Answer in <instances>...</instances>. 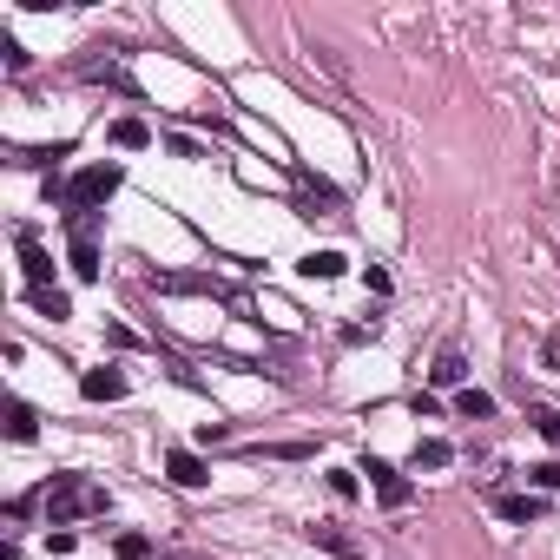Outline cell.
I'll return each instance as SVG.
<instances>
[{"label":"cell","mask_w":560,"mask_h":560,"mask_svg":"<svg viewBox=\"0 0 560 560\" xmlns=\"http://www.w3.org/2000/svg\"><path fill=\"white\" fill-rule=\"evenodd\" d=\"M330 495L336 501H356V475H350V468H330Z\"/></svg>","instance_id":"d4e9b609"},{"label":"cell","mask_w":560,"mask_h":560,"mask_svg":"<svg viewBox=\"0 0 560 560\" xmlns=\"http://www.w3.org/2000/svg\"><path fill=\"white\" fill-rule=\"evenodd\" d=\"M462 376H468L462 350H442V356H435V369H429V383H435V389H455V383H462Z\"/></svg>","instance_id":"ac0fdd59"},{"label":"cell","mask_w":560,"mask_h":560,"mask_svg":"<svg viewBox=\"0 0 560 560\" xmlns=\"http://www.w3.org/2000/svg\"><path fill=\"white\" fill-rule=\"evenodd\" d=\"M297 218H343V192L304 165H297Z\"/></svg>","instance_id":"5b68a950"},{"label":"cell","mask_w":560,"mask_h":560,"mask_svg":"<svg viewBox=\"0 0 560 560\" xmlns=\"http://www.w3.org/2000/svg\"><path fill=\"white\" fill-rule=\"evenodd\" d=\"M112 554H119V560H145V554H152V534L126 528V534H119V541H112Z\"/></svg>","instance_id":"44dd1931"},{"label":"cell","mask_w":560,"mask_h":560,"mask_svg":"<svg viewBox=\"0 0 560 560\" xmlns=\"http://www.w3.org/2000/svg\"><path fill=\"white\" fill-rule=\"evenodd\" d=\"M60 159H73V145H33V152H14V165H27V172H47V165H60Z\"/></svg>","instance_id":"9a60e30c"},{"label":"cell","mask_w":560,"mask_h":560,"mask_svg":"<svg viewBox=\"0 0 560 560\" xmlns=\"http://www.w3.org/2000/svg\"><path fill=\"white\" fill-rule=\"evenodd\" d=\"M80 396L86 402H119V396H126V376H119V369H86V376H80Z\"/></svg>","instance_id":"ba28073f"},{"label":"cell","mask_w":560,"mask_h":560,"mask_svg":"<svg viewBox=\"0 0 560 560\" xmlns=\"http://www.w3.org/2000/svg\"><path fill=\"white\" fill-rule=\"evenodd\" d=\"M528 422L547 435V442H560V409H547V402H528Z\"/></svg>","instance_id":"7402d4cb"},{"label":"cell","mask_w":560,"mask_h":560,"mask_svg":"<svg viewBox=\"0 0 560 560\" xmlns=\"http://www.w3.org/2000/svg\"><path fill=\"white\" fill-rule=\"evenodd\" d=\"M66 264H73V277H80V284H93V277H99V244H93V238H73Z\"/></svg>","instance_id":"7c38bea8"},{"label":"cell","mask_w":560,"mask_h":560,"mask_svg":"<svg viewBox=\"0 0 560 560\" xmlns=\"http://www.w3.org/2000/svg\"><path fill=\"white\" fill-rule=\"evenodd\" d=\"M14 244H20V264H27V290H53V257L40 251V231H33V224H20Z\"/></svg>","instance_id":"8992f818"},{"label":"cell","mask_w":560,"mask_h":560,"mask_svg":"<svg viewBox=\"0 0 560 560\" xmlns=\"http://www.w3.org/2000/svg\"><path fill=\"white\" fill-rule=\"evenodd\" d=\"M145 290H159V297H224L231 304V290L211 271H145Z\"/></svg>","instance_id":"3957f363"},{"label":"cell","mask_w":560,"mask_h":560,"mask_svg":"<svg viewBox=\"0 0 560 560\" xmlns=\"http://www.w3.org/2000/svg\"><path fill=\"white\" fill-rule=\"evenodd\" d=\"M47 528H66V521H80V514H106V488L86 475H53L47 481Z\"/></svg>","instance_id":"7a4b0ae2"},{"label":"cell","mask_w":560,"mask_h":560,"mask_svg":"<svg viewBox=\"0 0 560 560\" xmlns=\"http://www.w3.org/2000/svg\"><path fill=\"white\" fill-rule=\"evenodd\" d=\"M80 73H86V80H106V86H119V93H139V86H132V80H126V66L112 60V53H106V60H86V66H80Z\"/></svg>","instance_id":"2e32d148"},{"label":"cell","mask_w":560,"mask_h":560,"mask_svg":"<svg viewBox=\"0 0 560 560\" xmlns=\"http://www.w3.org/2000/svg\"><path fill=\"white\" fill-rule=\"evenodd\" d=\"M528 481L541 488V495H547V488H560V462H534V468H528Z\"/></svg>","instance_id":"cb8c5ba5"},{"label":"cell","mask_w":560,"mask_h":560,"mask_svg":"<svg viewBox=\"0 0 560 560\" xmlns=\"http://www.w3.org/2000/svg\"><path fill=\"white\" fill-rule=\"evenodd\" d=\"M501 521H541V495H495Z\"/></svg>","instance_id":"5bb4252c"},{"label":"cell","mask_w":560,"mask_h":560,"mask_svg":"<svg viewBox=\"0 0 560 560\" xmlns=\"http://www.w3.org/2000/svg\"><path fill=\"white\" fill-rule=\"evenodd\" d=\"M297 271H304V277H323V284H330V277H343V271H350V257H343V251H310L304 264H297Z\"/></svg>","instance_id":"8fae6325"},{"label":"cell","mask_w":560,"mask_h":560,"mask_svg":"<svg viewBox=\"0 0 560 560\" xmlns=\"http://www.w3.org/2000/svg\"><path fill=\"white\" fill-rule=\"evenodd\" d=\"M27 304L40 310V317H47V323H66V317H73V297H66L60 284H53V290H27Z\"/></svg>","instance_id":"30bf717a"},{"label":"cell","mask_w":560,"mask_h":560,"mask_svg":"<svg viewBox=\"0 0 560 560\" xmlns=\"http://www.w3.org/2000/svg\"><path fill=\"white\" fill-rule=\"evenodd\" d=\"M310 541H317L323 554H336V560H369L363 547H356V541H350V534H343V528H330V521H317V528H310Z\"/></svg>","instance_id":"9c48e42d"},{"label":"cell","mask_w":560,"mask_h":560,"mask_svg":"<svg viewBox=\"0 0 560 560\" xmlns=\"http://www.w3.org/2000/svg\"><path fill=\"white\" fill-rule=\"evenodd\" d=\"M455 409H462L468 422H481V416H495V396H488V389H462V396H455Z\"/></svg>","instance_id":"ffe728a7"},{"label":"cell","mask_w":560,"mask_h":560,"mask_svg":"<svg viewBox=\"0 0 560 560\" xmlns=\"http://www.w3.org/2000/svg\"><path fill=\"white\" fill-rule=\"evenodd\" d=\"M356 475H369V488H376V501H383V508H409V501H416V481L402 475V468H389L383 455H363V468H356Z\"/></svg>","instance_id":"277c9868"},{"label":"cell","mask_w":560,"mask_h":560,"mask_svg":"<svg viewBox=\"0 0 560 560\" xmlns=\"http://www.w3.org/2000/svg\"><path fill=\"white\" fill-rule=\"evenodd\" d=\"M448 462H455V448H448L442 435H429V442H416V455H409V468H416V475H422V468H448Z\"/></svg>","instance_id":"4fadbf2b"},{"label":"cell","mask_w":560,"mask_h":560,"mask_svg":"<svg viewBox=\"0 0 560 560\" xmlns=\"http://www.w3.org/2000/svg\"><path fill=\"white\" fill-rule=\"evenodd\" d=\"M0 53H7V73H27V47H20L14 33H0Z\"/></svg>","instance_id":"603a6c76"},{"label":"cell","mask_w":560,"mask_h":560,"mask_svg":"<svg viewBox=\"0 0 560 560\" xmlns=\"http://www.w3.org/2000/svg\"><path fill=\"white\" fill-rule=\"evenodd\" d=\"M33 435H40V416L27 402H7V442H33Z\"/></svg>","instance_id":"d6986e66"},{"label":"cell","mask_w":560,"mask_h":560,"mask_svg":"<svg viewBox=\"0 0 560 560\" xmlns=\"http://www.w3.org/2000/svg\"><path fill=\"white\" fill-rule=\"evenodd\" d=\"M165 475H172L178 488H205L211 462H205V455H192V448H172V455H165Z\"/></svg>","instance_id":"52a82bcc"},{"label":"cell","mask_w":560,"mask_h":560,"mask_svg":"<svg viewBox=\"0 0 560 560\" xmlns=\"http://www.w3.org/2000/svg\"><path fill=\"white\" fill-rule=\"evenodd\" d=\"M112 145H119V152H139V145H152V126H145V119H112Z\"/></svg>","instance_id":"e0dca14e"},{"label":"cell","mask_w":560,"mask_h":560,"mask_svg":"<svg viewBox=\"0 0 560 560\" xmlns=\"http://www.w3.org/2000/svg\"><path fill=\"white\" fill-rule=\"evenodd\" d=\"M106 343H112V350H139V336H132L126 323H106Z\"/></svg>","instance_id":"484cf974"},{"label":"cell","mask_w":560,"mask_h":560,"mask_svg":"<svg viewBox=\"0 0 560 560\" xmlns=\"http://www.w3.org/2000/svg\"><path fill=\"white\" fill-rule=\"evenodd\" d=\"M119 185H126V165H86V172H73L60 185V205H66V218H99V211H106V198L119 192Z\"/></svg>","instance_id":"6da1fadb"}]
</instances>
